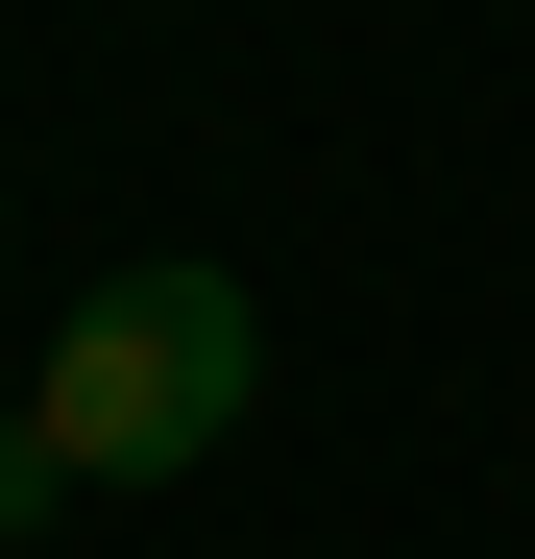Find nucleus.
<instances>
[{
    "instance_id": "f257e3e1",
    "label": "nucleus",
    "mask_w": 535,
    "mask_h": 559,
    "mask_svg": "<svg viewBox=\"0 0 535 559\" xmlns=\"http://www.w3.org/2000/svg\"><path fill=\"white\" fill-rule=\"evenodd\" d=\"M243 414H268V293H243L219 243L98 267V293L49 317V365H25V438L73 462V487H195Z\"/></svg>"
},
{
    "instance_id": "f03ea898",
    "label": "nucleus",
    "mask_w": 535,
    "mask_h": 559,
    "mask_svg": "<svg viewBox=\"0 0 535 559\" xmlns=\"http://www.w3.org/2000/svg\"><path fill=\"white\" fill-rule=\"evenodd\" d=\"M49 511H73V462H49V438H25V414H0V559H25V535H49Z\"/></svg>"
}]
</instances>
